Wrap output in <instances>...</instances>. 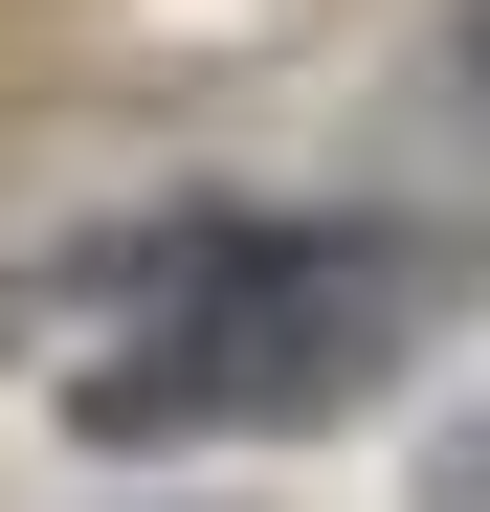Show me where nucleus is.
<instances>
[{"label":"nucleus","mask_w":490,"mask_h":512,"mask_svg":"<svg viewBox=\"0 0 490 512\" xmlns=\"http://www.w3.org/2000/svg\"><path fill=\"white\" fill-rule=\"evenodd\" d=\"M0 357H23V290H0Z\"/></svg>","instance_id":"7ed1b4c3"},{"label":"nucleus","mask_w":490,"mask_h":512,"mask_svg":"<svg viewBox=\"0 0 490 512\" xmlns=\"http://www.w3.org/2000/svg\"><path fill=\"white\" fill-rule=\"evenodd\" d=\"M446 112L490 134V0H446Z\"/></svg>","instance_id":"f03ea898"},{"label":"nucleus","mask_w":490,"mask_h":512,"mask_svg":"<svg viewBox=\"0 0 490 512\" xmlns=\"http://www.w3.org/2000/svg\"><path fill=\"white\" fill-rule=\"evenodd\" d=\"M134 290L156 312L67 379V423L90 446H290V423H357L468 312V223H156Z\"/></svg>","instance_id":"f257e3e1"}]
</instances>
